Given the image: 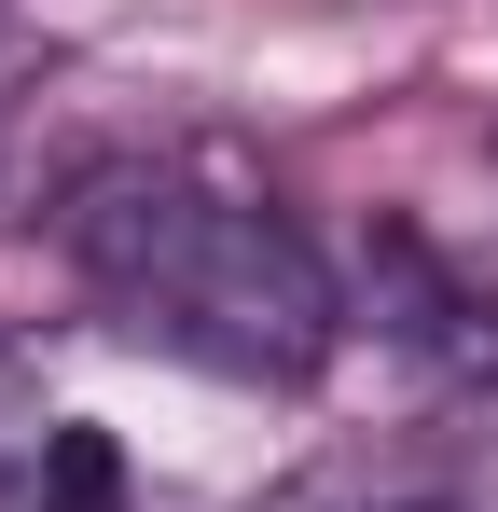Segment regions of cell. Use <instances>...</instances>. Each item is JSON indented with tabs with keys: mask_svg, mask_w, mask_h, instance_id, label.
Masks as SVG:
<instances>
[{
	"mask_svg": "<svg viewBox=\"0 0 498 512\" xmlns=\"http://www.w3.org/2000/svg\"><path fill=\"white\" fill-rule=\"evenodd\" d=\"M56 250L139 346L236 388H305L346 346V291L305 222L208 153H83L56 180Z\"/></svg>",
	"mask_w": 498,
	"mask_h": 512,
	"instance_id": "obj_1",
	"label": "cell"
},
{
	"mask_svg": "<svg viewBox=\"0 0 498 512\" xmlns=\"http://www.w3.org/2000/svg\"><path fill=\"white\" fill-rule=\"evenodd\" d=\"M360 291H374V333L388 346H415L443 388L498 402V250H471V236L388 208L374 250H360Z\"/></svg>",
	"mask_w": 498,
	"mask_h": 512,
	"instance_id": "obj_2",
	"label": "cell"
},
{
	"mask_svg": "<svg viewBox=\"0 0 498 512\" xmlns=\"http://www.w3.org/2000/svg\"><path fill=\"white\" fill-rule=\"evenodd\" d=\"M42 512H125V443L83 429V416H56L42 429Z\"/></svg>",
	"mask_w": 498,
	"mask_h": 512,
	"instance_id": "obj_3",
	"label": "cell"
},
{
	"mask_svg": "<svg viewBox=\"0 0 498 512\" xmlns=\"http://www.w3.org/2000/svg\"><path fill=\"white\" fill-rule=\"evenodd\" d=\"M249 512H388V499H374L360 471H291V485H263Z\"/></svg>",
	"mask_w": 498,
	"mask_h": 512,
	"instance_id": "obj_4",
	"label": "cell"
},
{
	"mask_svg": "<svg viewBox=\"0 0 498 512\" xmlns=\"http://www.w3.org/2000/svg\"><path fill=\"white\" fill-rule=\"evenodd\" d=\"M14 457H42V416H28V388H14V360H0V471Z\"/></svg>",
	"mask_w": 498,
	"mask_h": 512,
	"instance_id": "obj_5",
	"label": "cell"
},
{
	"mask_svg": "<svg viewBox=\"0 0 498 512\" xmlns=\"http://www.w3.org/2000/svg\"><path fill=\"white\" fill-rule=\"evenodd\" d=\"M388 512H457V499H388Z\"/></svg>",
	"mask_w": 498,
	"mask_h": 512,
	"instance_id": "obj_6",
	"label": "cell"
}]
</instances>
